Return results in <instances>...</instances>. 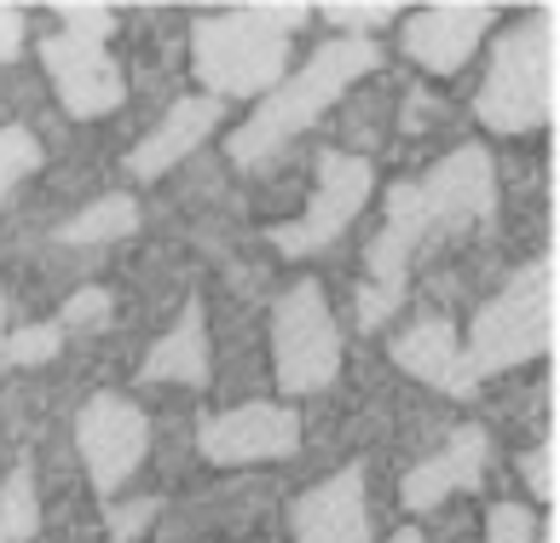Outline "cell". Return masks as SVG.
Listing matches in <instances>:
<instances>
[{
  "mask_svg": "<svg viewBox=\"0 0 560 543\" xmlns=\"http://www.w3.org/2000/svg\"><path fill=\"white\" fill-rule=\"evenodd\" d=\"M433 238V220H428V208H422V192H417V180H405V185H393L387 192V226L376 232V243H370V284L359 289V324L364 330H376L387 324L393 312H399L405 301V278H410V255Z\"/></svg>",
  "mask_w": 560,
  "mask_h": 543,
  "instance_id": "obj_6",
  "label": "cell"
},
{
  "mask_svg": "<svg viewBox=\"0 0 560 543\" xmlns=\"http://www.w3.org/2000/svg\"><path fill=\"white\" fill-rule=\"evenodd\" d=\"M144 382H185V388H202L209 382V330H202V307L191 301L179 312V324L151 347L144 359Z\"/></svg>",
  "mask_w": 560,
  "mask_h": 543,
  "instance_id": "obj_17",
  "label": "cell"
},
{
  "mask_svg": "<svg viewBox=\"0 0 560 543\" xmlns=\"http://www.w3.org/2000/svg\"><path fill=\"white\" fill-rule=\"evenodd\" d=\"M18 53H24V12L0 7V65H12Z\"/></svg>",
  "mask_w": 560,
  "mask_h": 543,
  "instance_id": "obj_28",
  "label": "cell"
},
{
  "mask_svg": "<svg viewBox=\"0 0 560 543\" xmlns=\"http://www.w3.org/2000/svg\"><path fill=\"white\" fill-rule=\"evenodd\" d=\"M370 185H376V174H370L364 157L324 151V157H318V197L306 203L301 220L272 226V243L283 249V255H313V249L336 243L347 226L359 220V208L370 203Z\"/></svg>",
  "mask_w": 560,
  "mask_h": 543,
  "instance_id": "obj_7",
  "label": "cell"
},
{
  "mask_svg": "<svg viewBox=\"0 0 560 543\" xmlns=\"http://www.w3.org/2000/svg\"><path fill=\"white\" fill-rule=\"evenodd\" d=\"M40 527V509H35V486H30V469H12L7 492H0V538H35Z\"/></svg>",
  "mask_w": 560,
  "mask_h": 543,
  "instance_id": "obj_19",
  "label": "cell"
},
{
  "mask_svg": "<svg viewBox=\"0 0 560 543\" xmlns=\"http://www.w3.org/2000/svg\"><path fill=\"white\" fill-rule=\"evenodd\" d=\"M376 65H382L376 41H352V35H341V41H329V47H318L313 65L295 70L289 81H278V93L266 99L260 111L232 134V145H225V151H232V162H237V169H260L266 157H278L301 128H313V122L329 111V104H336V99L352 88V81L370 76Z\"/></svg>",
  "mask_w": 560,
  "mask_h": 543,
  "instance_id": "obj_2",
  "label": "cell"
},
{
  "mask_svg": "<svg viewBox=\"0 0 560 543\" xmlns=\"http://www.w3.org/2000/svg\"><path fill=\"white\" fill-rule=\"evenodd\" d=\"M306 24V7H237L191 30V65L209 81V99L272 93L289 70V35Z\"/></svg>",
  "mask_w": 560,
  "mask_h": 543,
  "instance_id": "obj_1",
  "label": "cell"
},
{
  "mask_svg": "<svg viewBox=\"0 0 560 543\" xmlns=\"http://www.w3.org/2000/svg\"><path fill=\"white\" fill-rule=\"evenodd\" d=\"M40 58H47V76L58 99H65L70 116H110L121 99H128V81H121V65L98 47V41L81 35H47L40 41Z\"/></svg>",
  "mask_w": 560,
  "mask_h": 543,
  "instance_id": "obj_10",
  "label": "cell"
},
{
  "mask_svg": "<svg viewBox=\"0 0 560 543\" xmlns=\"http://www.w3.org/2000/svg\"><path fill=\"white\" fill-rule=\"evenodd\" d=\"M521 474H526L532 497H544V504H555V440L532 446V451L521 457Z\"/></svg>",
  "mask_w": 560,
  "mask_h": 543,
  "instance_id": "obj_24",
  "label": "cell"
},
{
  "mask_svg": "<svg viewBox=\"0 0 560 543\" xmlns=\"http://www.w3.org/2000/svg\"><path fill=\"white\" fill-rule=\"evenodd\" d=\"M555 347V261H532L509 278V289L491 307H480L474 319V342L463 347V359L474 376L526 365L537 353Z\"/></svg>",
  "mask_w": 560,
  "mask_h": 543,
  "instance_id": "obj_4",
  "label": "cell"
},
{
  "mask_svg": "<svg viewBox=\"0 0 560 543\" xmlns=\"http://www.w3.org/2000/svg\"><path fill=\"white\" fill-rule=\"evenodd\" d=\"M0 543H7V538H0Z\"/></svg>",
  "mask_w": 560,
  "mask_h": 543,
  "instance_id": "obj_31",
  "label": "cell"
},
{
  "mask_svg": "<svg viewBox=\"0 0 560 543\" xmlns=\"http://www.w3.org/2000/svg\"><path fill=\"white\" fill-rule=\"evenodd\" d=\"M480 469H486V428H456L451 440L428 457V463H417L405 474V509H433V504H445L451 492H468V486H480Z\"/></svg>",
  "mask_w": 560,
  "mask_h": 543,
  "instance_id": "obj_15",
  "label": "cell"
},
{
  "mask_svg": "<svg viewBox=\"0 0 560 543\" xmlns=\"http://www.w3.org/2000/svg\"><path fill=\"white\" fill-rule=\"evenodd\" d=\"M272 359L283 393H318L341 370V330L318 284H289L272 301Z\"/></svg>",
  "mask_w": 560,
  "mask_h": 543,
  "instance_id": "obj_5",
  "label": "cell"
},
{
  "mask_svg": "<svg viewBox=\"0 0 560 543\" xmlns=\"http://www.w3.org/2000/svg\"><path fill=\"white\" fill-rule=\"evenodd\" d=\"M214 122H220V99H179L174 111L156 122V134H151V139H139V151L128 157L133 180H156V174H168L174 162H185L202 139L214 134Z\"/></svg>",
  "mask_w": 560,
  "mask_h": 543,
  "instance_id": "obj_16",
  "label": "cell"
},
{
  "mask_svg": "<svg viewBox=\"0 0 560 543\" xmlns=\"http://www.w3.org/2000/svg\"><path fill=\"white\" fill-rule=\"evenodd\" d=\"M197 446L209 463L220 469H243V463H272L301 446V416L289 405H237L220 411L197 428Z\"/></svg>",
  "mask_w": 560,
  "mask_h": 543,
  "instance_id": "obj_9",
  "label": "cell"
},
{
  "mask_svg": "<svg viewBox=\"0 0 560 543\" xmlns=\"http://www.w3.org/2000/svg\"><path fill=\"white\" fill-rule=\"evenodd\" d=\"M393 543H422V538H417V532H399V538H393Z\"/></svg>",
  "mask_w": 560,
  "mask_h": 543,
  "instance_id": "obj_29",
  "label": "cell"
},
{
  "mask_svg": "<svg viewBox=\"0 0 560 543\" xmlns=\"http://www.w3.org/2000/svg\"><path fill=\"white\" fill-rule=\"evenodd\" d=\"M289 527L301 543H370V509H364V463H347L324 486L295 497Z\"/></svg>",
  "mask_w": 560,
  "mask_h": 543,
  "instance_id": "obj_13",
  "label": "cell"
},
{
  "mask_svg": "<svg viewBox=\"0 0 560 543\" xmlns=\"http://www.w3.org/2000/svg\"><path fill=\"white\" fill-rule=\"evenodd\" d=\"M422 208L433 220V232H463V226L491 220L497 208V180H491V157L480 145H463L445 162H433V174L417 180Z\"/></svg>",
  "mask_w": 560,
  "mask_h": 543,
  "instance_id": "obj_11",
  "label": "cell"
},
{
  "mask_svg": "<svg viewBox=\"0 0 560 543\" xmlns=\"http://www.w3.org/2000/svg\"><path fill=\"white\" fill-rule=\"evenodd\" d=\"M474 111L497 134H526L555 122V12H537L497 41Z\"/></svg>",
  "mask_w": 560,
  "mask_h": 543,
  "instance_id": "obj_3",
  "label": "cell"
},
{
  "mask_svg": "<svg viewBox=\"0 0 560 543\" xmlns=\"http://www.w3.org/2000/svg\"><path fill=\"white\" fill-rule=\"evenodd\" d=\"M491 24V7L480 0H456V7H422L405 18V53L433 76H456L480 47V35Z\"/></svg>",
  "mask_w": 560,
  "mask_h": 543,
  "instance_id": "obj_12",
  "label": "cell"
},
{
  "mask_svg": "<svg viewBox=\"0 0 560 543\" xmlns=\"http://www.w3.org/2000/svg\"><path fill=\"white\" fill-rule=\"evenodd\" d=\"M324 18H329L336 30H347L352 41H370V30L393 24V18H399V7H387V0H364V7H347V0H329V7H324Z\"/></svg>",
  "mask_w": 560,
  "mask_h": 543,
  "instance_id": "obj_21",
  "label": "cell"
},
{
  "mask_svg": "<svg viewBox=\"0 0 560 543\" xmlns=\"http://www.w3.org/2000/svg\"><path fill=\"white\" fill-rule=\"evenodd\" d=\"M156 515H162L156 497H139V504H116V509H110V532H116V543H133Z\"/></svg>",
  "mask_w": 560,
  "mask_h": 543,
  "instance_id": "obj_26",
  "label": "cell"
},
{
  "mask_svg": "<svg viewBox=\"0 0 560 543\" xmlns=\"http://www.w3.org/2000/svg\"><path fill=\"white\" fill-rule=\"evenodd\" d=\"M0 336H7V301H0Z\"/></svg>",
  "mask_w": 560,
  "mask_h": 543,
  "instance_id": "obj_30",
  "label": "cell"
},
{
  "mask_svg": "<svg viewBox=\"0 0 560 543\" xmlns=\"http://www.w3.org/2000/svg\"><path fill=\"white\" fill-rule=\"evenodd\" d=\"M35 162H40V145L30 128H0V203L24 174H35Z\"/></svg>",
  "mask_w": 560,
  "mask_h": 543,
  "instance_id": "obj_20",
  "label": "cell"
},
{
  "mask_svg": "<svg viewBox=\"0 0 560 543\" xmlns=\"http://www.w3.org/2000/svg\"><path fill=\"white\" fill-rule=\"evenodd\" d=\"M58 342H65V330H58V324H35V330H18L0 353H7V365H47L58 353Z\"/></svg>",
  "mask_w": 560,
  "mask_h": 543,
  "instance_id": "obj_22",
  "label": "cell"
},
{
  "mask_svg": "<svg viewBox=\"0 0 560 543\" xmlns=\"http://www.w3.org/2000/svg\"><path fill=\"white\" fill-rule=\"evenodd\" d=\"M139 226V203L133 197H98L88 203L75 220L58 226V238L65 243H116V238H128Z\"/></svg>",
  "mask_w": 560,
  "mask_h": 543,
  "instance_id": "obj_18",
  "label": "cell"
},
{
  "mask_svg": "<svg viewBox=\"0 0 560 543\" xmlns=\"http://www.w3.org/2000/svg\"><path fill=\"white\" fill-rule=\"evenodd\" d=\"M393 365H399L405 376H417V382L451 393V400H468L474 388H480V376L468 370L463 359V342H456L451 319H422L410 324L399 342H393Z\"/></svg>",
  "mask_w": 560,
  "mask_h": 543,
  "instance_id": "obj_14",
  "label": "cell"
},
{
  "mask_svg": "<svg viewBox=\"0 0 560 543\" xmlns=\"http://www.w3.org/2000/svg\"><path fill=\"white\" fill-rule=\"evenodd\" d=\"M110 319V296L105 289H75V296L65 301V330H93Z\"/></svg>",
  "mask_w": 560,
  "mask_h": 543,
  "instance_id": "obj_25",
  "label": "cell"
},
{
  "mask_svg": "<svg viewBox=\"0 0 560 543\" xmlns=\"http://www.w3.org/2000/svg\"><path fill=\"white\" fill-rule=\"evenodd\" d=\"M58 18H65V35H81V41H105L110 30H116V18H110V7H58Z\"/></svg>",
  "mask_w": 560,
  "mask_h": 543,
  "instance_id": "obj_27",
  "label": "cell"
},
{
  "mask_svg": "<svg viewBox=\"0 0 560 543\" xmlns=\"http://www.w3.org/2000/svg\"><path fill=\"white\" fill-rule=\"evenodd\" d=\"M486 543H537L532 509H521V504H497V509H491V527H486Z\"/></svg>",
  "mask_w": 560,
  "mask_h": 543,
  "instance_id": "obj_23",
  "label": "cell"
},
{
  "mask_svg": "<svg viewBox=\"0 0 560 543\" xmlns=\"http://www.w3.org/2000/svg\"><path fill=\"white\" fill-rule=\"evenodd\" d=\"M75 440H81V457H88V474L98 497H116L128 486V474L144 463V446H151V423L133 400L121 393H93L75 416Z\"/></svg>",
  "mask_w": 560,
  "mask_h": 543,
  "instance_id": "obj_8",
  "label": "cell"
}]
</instances>
